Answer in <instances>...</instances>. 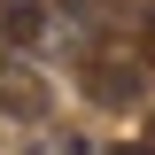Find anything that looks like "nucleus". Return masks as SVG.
<instances>
[{
	"instance_id": "obj_1",
	"label": "nucleus",
	"mask_w": 155,
	"mask_h": 155,
	"mask_svg": "<svg viewBox=\"0 0 155 155\" xmlns=\"http://www.w3.org/2000/svg\"><path fill=\"white\" fill-rule=\"evenodd\" d=\"M78 85H85L101 109H132L140 85H147V70H140V62H124V54H78Z\"/></svg>"
},
{
	"instance_id": "obj_2",
	"label": "nucleus",
	"mask_w": 155,
	"mask_h": 155,
	"mask_svg": "<svg viewBox=\"0 0 155 155\" xmlns=\"http://www.w3.org/2000/svg\"><path fill=\"white\" fill-rule=\"evenodd\" d=\"M0 109L23 116V124H39V116H47V78H39L31 62H16V54H0Z\"/></svg>"
},
{
	"instance_id": "obj_3",
	"label": "nucleus",
	"mask_w": 155,
	"mask_h": 155,
	"mask_svg": "<svg viewBox=\"0 0 155 155\" xmlns=\"http://www.w3.org/2000/svg\"><path fill=\"white\" fill-rule=\"evenodd\" d=\"M47 8H54V16H70L85 39H109V31H124V23H116V0H47Z\"/></svg>"
},
{
	"instance_id": "obj_4",
	"label": "nucleus",
	"mask_w": 155,
	"mask_h": 155,
	"mask_svg": "<svg viewBox=\"0 0 155 155\" xmlns=\"http://www.w3.org/2000/svg\"><path fill=\"white\" fill-rule=\"evenodd\" d=\"M132 147H140V155H155V116H147V132H140V140H132Z\"/></svg>"
},
{
	"instance_id": "obj_5",
	"label": "nucleus",
	"mask_w": 155,
	"mask_h": 155,
	"mask_svg": "<svg viewBox=\"0 0 155 155\" xmlns=\"http://www.w3.org/2000/svg\"><path fill=\"white\" fill-rule=\"evenodd\" d=\"M109 155H140V147H109Z\"/></svg>"
}]
</instances>
